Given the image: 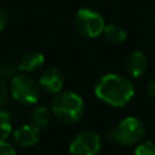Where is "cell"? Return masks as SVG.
I'll use <instances>...</instances> for the list:
<instances>
[{
    "label": "cell",
    "instance_id": "1",
    "mask_svg": "<svg viewBox=\"0 0 155 155\" xmlns=\"http://www.w3.org/2000/svg\"><path fill=\"white\" fill-rule=\"evenodd\" d=\"M95 95L102 102L114 107L125 106L135 95V88L131 80L117 74H107L98 80Z\"/></svg>",
    "mask_w": 155,
    "mask_h": 155
},
{
    "label": "cell",
    "instance_id": "2",
    "mask_svg": "<svg viewBox=\"0 0 155 155\" xmlns=\"http://www.w3.org/2000/svg\"><path fill=\"white\" fill-rule=\"evenodd\" d=\"M52 112L59 121L64 124H75L83 117L84 104L80 95L72 91L59 93L52 104Z\"/></svg>",
    "mask_w": 155,
    "mask_h": 155
},
{
    "label": "cell",
    "instance_id": "3",
    "mask_svg": "<svg viewBox=\"0 0 155 155\" xmlns=\"http://www.w3.org/2000/svg\"><path fill=\"white\" fill-rule=\"evenodd\" d=\"M74 25L80 34L88 38H95L101 35L106 26L104 16L91 8L78 10V12L74 16Z\"/></svg>",
    "mask_w": 155,
    "mask_h": 155
},
{
    "label": "cell",
    "instance_id": "4",
    "mask_svg": "<svg viewBox=\"0 0 155 155\" xmlns=\"http://www.w3.org/2000/svg\"><path fill=\"white\" fill-rule=\"evenodd\" d=\"M11 95L23 105H33L40 99V84L29 75H15L10 84Z\"/></svg>",
    "mask_w": 155,
    "mask_h": 155
},
{
    "label": "cell",
    "instance_id": "5",
    "mask_svg": "<svg viewBox=\"0 0 155 155\" xmlns=\"http://www.w3.org/2000/svg\"><path fill=\"white\" fill-rule=\"evenodd\" d=\"M144 135V125L136 117H127L121 120L110 132V137L123 146L136 144Z\"/></svg>",
    "mask_w": 155,
    "mask_h": 155
},
{
    "label": "cell",
    "instance_id": "6",
    "mask_svg": "<svg viewBox=\"0 0 155 155\" xmlns=\"http://www.w3.org/2000/svg\"><path fill=\"white\" fill-rule=\"evenodd\" d=\"M101 150V137L95 132H82L70 144L71 155H97Z\"/></svg>",
    "mask_w": 155,
    "mask_h": 155
},
{
    "label": "cell",
    "instance_id": "7",
    "mask_svg": "<svg viewBox=\"0 0 155 155\" xmlns=\"http://www.w3.org/2000/svg\"><path fill=\"white\" fill-rule=\"evenodd\" d=\"M40 87H42L49 94H59L64 84L63 74L57 68H48L40 76Z\"/></svg>",
    "mask_w": 155,
    "mask_h": 155
},
{
    "label": "cell",
    "instance_id": "8",
    "mask_svg": "<svg viewBox=\"0 0 155 155\" xmlns=\"http://www.w3.org/2000/svg\"><path fill=\"white\" fill-rule=\"evenodd\" d=\"M14 140L21 147H30L34 146L40 140V128L33 124H26L16 128L12 134Z\"/></svg>",
    "mask_w": 155,
    "mask_h": 155
},
{
    "label": "cell",
    "instance_id": "9",
    "mask_svg": "<svg viewBox=\"0 0 155 155\" xmlns=\"http://www.w3.org/2000/svg\"><path fill=\"white\" fill-rule=\"evenodd\" d=\"M147 70V57L143 52L135 51L127 59V71L132 78H140Z\"/></svg>",
    "mask_w": 155,
    "mask_h": 155
},
{
    "label": "cell",
    "instance_id": "10",
    "mask_svg": "<svg viewBox=\"0 0 155 155\" xmlns=\"http://www.w3.org/2000/svg\"><path fill=\"white\" fill-rule=\"evenodd\" d=\"M44 63H45V57L42 53L37 51H29L21 57L18 68L22 72H34L42 67Z\"/></svg>",
    "mask_w": 155,
    "mask_h": 155
},
{
    "label": "cell",
    "instance_id": "11",
    "mask_svg": "<svg viewBox=\"0 0 155 155\" xmlns=\"http://www.w3.org/2000/svg\"><path fill=\"white\" fill-rule=\"evenodd\" d=\"M102 34H104V37L106 38V41H109L110 44H116V45L123 44L124 41L127 40V31L121 26L114 25V23L106 25Z\"/></svg>",
    "mask_w": 155,
    "mask_h": 155
},
{
    "label": "cell",
    "instance_id": "12",
    "mask_svg": "<svg viewBox=\"0 0 155 155\" xmlns=\"http://www.w3.org/2000/svg\"><path fill=\"white\" fill-rule=\"evenodd\" d=\"M51 110L48 109L46 106H40L37 109L33 110L31 113V123L33 125L38 127V128H45L46 125L51 121Z\"/></svg>",
    "mask_w": 155,
    "mask_h": 155
},
{
    "label": "cell",
    "instance_id": "13",
    "mask_svg": "<svg viewBox=\"0 0 155 155\" xmlns=\"http://www.w3.org/2000/svg\"><path fill=\"white\" fill-rule=\"evenodd\" d=\"M11 134V114L0 110V140H5Z\"/></svg>",
    "mask_w": 155,
    "mask_h": 155
},
{
    "label": "cell",
    "instance_id": "14",
    "mask_svg": "<svg viewBox=\"0 0 155 155\" xmlns=\"http://www.w3.org/2000/svg\"><path fill=\"white\" fill-rule=\"evenodd\" d=\"M135 155H155V143L146 142L135 148Z\"/></svg>",
    "mask_w": 155,
    "mask_h": 155
},
{
    "label": "cell",
    "instance_id": "15",
    "mask_svg": "<svg viewBox=\"0 0 155 155\" xmlns=\"http://www.w3.org/2000/svg\"><path fill=\"white\" fill-rule=\"evenodd\" d=\"M0 155H16V151L10 143L0 140Z\"/></svg>",
    "mask_w": 155,
    "mask_h": 155
},
{
    "label": "cell",
    "instance_id": "16",
    "mask_svg": "<svg viewBox=\"0 0 155 155\" xmlns=\"http://www.w3.org/2000/svg\"><path fill=\"white\" fill-rule=\"evenodd\" d=\"M8 21H10V15H8L7 10L4 7H0V31L7 27Z\"/></svg>",
    "mask_w": 155,
    "mask_h": 155
},
{
    "label": "cell",
    "instance_id": "17",
    "mask_svg": "<svg viewBox=\"0 0 155 155\" xmlns=\"http://www.w3.org/2000/svg\"><path fill=\"white\" fill-rule=\"evenodd\" d=\"M8 97V87L2 79H0V105L4 104Z\"/></svg>",
    "mask_w": 155,
    "mask_h": 155
},
{
    "label": "cell",
    "instance_id": "18",
    "mask_svg": "<svg viewBox=\"0 0 155 155\" xmlns=\"http://www.w3.org/2000/svg\"><path fill=\"white\" fill-rule=\"evenodd\" d=\"M147 93H148V95H150V98L155 101V79H154V80H151V82L148 83Z\"/></svg>",
    "mask_w": 155,
    "mask_h": 155
},
{
    "label": "cell",
    "instance_id": "19",
    "mask_svg": "<svg viewBox=\"0 0 155 155\" xmlns=\"http://www.w3.org/2000/svg\"><path fill=\"white\" fill-rule=\"evenodd\" d=\"M0 76H3V61H0Z\"/></svg>",
    "mask_w": 155,
    "mask_h": 155
},
{
    "label": "cell",
    "instance_id": "20",
    "mask_svg": "<svg viewBox=\"0 0 155 155\" xmlns=\"http://www.w3.org/2000/svg\"><path fill=\"white\" fill-rule=\"evenodd\" d=\"M153 23H154V27H155V14H154V19H153Z\"/></svg>",
    "mask_w": 155,
    "mask_h": 155
}]
</instances>
